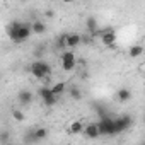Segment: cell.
Returning <instances> with one entry per match:
<instances>
[{"instance_id": "cell-25", "label": "cell", "mask_w": 145, "mask_h": 145, "mask_svg": "<svg viewBox=\"0 0 145 145\" xmlns=\"http://www.w3.org/2000/svg\"><path fill=\"white\" fill-rule=\"evenodd\" d=\"M5 145H12V143H5Z\"/></svg>"}, {"instance_id": "cell-2", "label": "cell", "mask_w": 145, "mask_h": 145, "mask_svg": "<svg viewBox=\"0 0 145 145\" xmlns=\"http://www.w3.org/2000/svg\"><path fill=\"white\" fill-rule=\"evenodd\" d=\"M29 72L33 74V77H36L39 80H44V79L51 77V65L44 60H36V61L31 63Z\"/></svg>"}, {"instance_id": "cell-6", "label": "cell", "mask_w": 145, "mask_h": 145, "mask_svg": "<svg viewBox=\"0 0 145 145\" xmlns=\"http://www.w3.org/2000/svg\"><path fill=\"white\" fill-rule=\"evenodd\" d=\"M38 96L41 97L43 104H44V106H48V108H51V106H55V104L58 103V97H55V96L51 94V91H50V87H48V86H43V87L39 89Z\"/></svg>"}, {"instance_id": "cell-11", "label": "cell", "mask_w": 145, "mask_h": 145, "mask_svg": "<svg viewBox=\"0 0 145 145\" xmlns=\"http://www.w3.org/2000/svg\"><path fill=\"white\" fill-rule=\"evenodd\" d=\"M50 91H51V94H53L55 97H60V96L65 94V91H67V84H65V82H56V84L50 86Z\"/></svg>"}, {"instance_id": "cell-20", "label": "cell", "mask_w": 145, "mask_h": 145, "mask_svg": "<svg viewBox=\"0 0 145 145\" xmlns=\"http://www.w3.org/2000/svg\"><path fill=\"white\" fill-rule=\"evenodd\" d=\"M12 118L16 121H24V113L21 109H12Z\"/></svg>"}, {"instance_id": "cell-1", "label": "cell", "mask_w": 145, "mask_h": 145, "mask_svg": "<svg viewBox=\"0 0 145 145\" xmlns=\"http://www.w3.org/2000/svg\"><path fill=\"white\" fill-rule=\"evenodd\" d=\"M5 33L7 36L14 41V43H24L31 38V24L27 22H21V21H12L5 26Z\"/></svg>"}, {"instance_id": "cell-21", "label": "cell", "mask_w": 145, "mask_h": 145, "mask_svg": "<svg viewBox=\"0 0 145 145\" xmlns=\"http://www.w3.org/2000/svg\"><path fill=\"white\" fill-rule=\"evenodd\" d=\"M91 41H92L91 34H80V44H89Z\"/></svg>"}, {"instance_id": "cell-10", "label": "cell", "mask_w": 145, "mask_h": 145, "mask_svg": "<svg viewBox=\"0 0 145 145\" xmlns=\"http://www.w3.org/2000/svg\"><path fill=\"white\" fill-rule=\"evenodd\" d=\"M65 44H67V48H70V50L77 48V46L80 44V34H77V33L67 34V41H65Z\"/></svg>"}, {"instance_id": "cell-12", "label": "cell", "mask_w": 145, "mask_h": 145, "mask_svg": "<svg viewBox=\"0 0 145 145\" xmlns=\"http://www.w3.org/2000/svg\"><path fill=\"white\" fill-rule=\"evenodd\" d=\"M116 99H118L120 103H128V101L131 99V91L126 89V87L118 89V92H116Z\"/></svg>"}, {"instance_id": "cell-19", "label": "cell", "mask_w": 145, "mask_h": 145, "mask_svg": "<svg viewBox=\"0 0 145 145\" xmlns=\"http://www.w3.org/2000/svg\"><path fill=\"white\" fill-rule=\"evenodd\" d=\"M82 130H84V123L82 121H74L70 125V133H82Z\"/></svg>"}, {"instance_id": "cell-7", "label": "cell", "mask_w": 145, "mask_h": 145, "mask_svg": "<svg viewBox=\"0 0 145 145\" xmlns=\"http://www.w3.org/2000/svg\"><path fill=\"white\" fill-rule=\"evenodd\" d=\"M99 34H101L103 44H106V46H113V44H114V41H116V33H114L113 27H106V29L99 31Z\"/></svg>"}, {"instance_id": "cell-13", "label": "cell", "mask_w": 145, "mask_h": 145, "mask_svg": "<svg viewBox=\"0 0 145 145\" xmlns=\"http://www.w3.org/2000/svg\"><path fill=\"white\" fill-rule=\"evenodd\" d=\"M46 137H48V130L46 128H36V130H33V142L34 143L46 140Z\"/></svg>"}, {"instance_id": "cell-15", "label": "cell", "mask_w": 145, "mask_h": 145, "mask_svg": "<svg viewBox=\"0 0 145 145\" xmlns=\"http://www.w3.org/2000/svg\"><path fill=\"white\" fill-rule=\"evenodd\" d=\"M128 55H130L131 58H138V56H142V55H143V46H142V44H133V46H130Z\"/></svg>"}, {"instance_id": "cell-17", "label": "cell", "mask_w": 145, "mask_h": 145, "mask_svg": "<svg viewBox=\"0 0 145 145\" xmlns=\"http://www.w3.org/2000/svg\"><path fill=\"white\" fill-rule=\"evenodd\" d=\"M65 41H67V34H60V36L56 38V43H55L56 50H60V51H65V48H67Z\"/></svg>"}, {"instance_id": "cell-16", "label": "cell", "mask_w": 145, "mask_h": 145, "mask_svg": "<svg viewBox=\"0 0 145 145\" xmlns=\"http://www.w3.org/2000/svg\"><path fill=\"white\" fill-rule=\"evenodd\" d=\"M86 26H87V31L91 33V36L97 31V21H96V17H87V21H86Z\"/></svg>"}, {"instance_id": "cell-23", "label": "cell", "mask_w": 145, "mask_h": 145, "mask_svg": "<svg viewBox=\"0 0 145 145\" xmlns=\"http://www.w3.org/2000/svg\"><path fill=\"white\" fill-rule=\"evenodd\" d=\"M43 53H44V48H43V46H41V48H38V50H34V56H36L38 60H41Z\"/></svg>"}, {"instance_id": "cell-3", "label": "cell", "mask_w": 145, "mask_h": 145, "mask_svg": "<svg viewBox=\"0 0 145 145\" xmlns=\"http://www.w3.org/2000/svg\"><path fill=\"white\" fill-rule=\"evenodd\" d=\"M97 130H99V135L103 137H114L116 131H114V118L111 116H103L97 123Z\"/></svg>"}, {"instance_id": "cell-22", "label": "cell", "mask_w": 145, "mask_h": 145, "mask_svg": "<svg viewBox=\"0 0 145 145\" xmlns=\"http://www.w3.org/2000/svg\"><path fill=\"white\" fill-rule=\"evenodd\" d=\"M9 137H10V133H9V131H2V133H0V142H2L4 145H5V143H9Z\"/></svg>"}, {"instance_id": "cell-4", "label": "cell", "mask_w": 145, "mask_h": 145, "mask_svg": "<svg viewBox=\"0 0 145 145\" xmlns=\"http://www.w3.org/2000/svg\"><path fill=\"white\" fill-rule=\"evenodd\" d=\"M131 125H133V118L130 114H120L118 118H114V131H116V135L130 130Z\"/></svg>"}, {"instance_id": "cell-24", "label": "cell", "mask_w": 145, "mask_h": 145, "mask_svg": "<svg viewBox=\"0 0 145 145\" xmlns=\"http://www.w3.org/2000/svg\"><path fill=\"white\" fill-rule=\"evenodd\" d=\"M44 16H46V17H55V12H53V10H46Z\"/></svg>"}, {"instance_id": "cell-18", "label": "cell", "mask_w": 145, "mask_h": 145, "mask_svg": "<svg viewBox=\"0 0 145 145\" xmlns=\"http://www.w3.org/2000/svg\"><path fill=\"white\" fill-rule=\"evenodd\" d=\"M68 94H70V97L74 99V101H79V99H82V91L79 89V87H70V91H68Z\"/></svg>"}, {"instance_id": "cell-26", "label": "cell", "mask_w": 145, "mask_h": 145, "mask_svg": "<svg viewBox=\"0 0 145 145\" xmlns=\"http://www.w3.org/2000/svg\"><path fill=\"white\" fill-rule=\"evenodd\" d=\"M60 145H63V143H60Z\"/></svg>"}, {"instance_id": "cell-5", "label": "cell", "mask_w": 145, "mask_h": 145, "mask_svg": "<svg viewBox=\"0 0 145 145\" xmlns=\"http://www.w3.org/2000/svg\"><path fill=\"white\" fill-rule=\"evenodd\" d=\"M61 68L65 72H70V70H74L75 65H77V60H75V53L74 51H61Z\"/></svg>"}, {"instance_id": "cell-9", "label": "cell", "mask_w": 145, "mask_h": 145, "mask_svg": "<svg viewBox=\"0 0 145 145\" xmlns=\"http://www.w3.org/2000/svg\"><path fill=\"white\" fill-rule=\"evenodd\" d=\"M17 99H19V104H21V106H29V104L34 101V94H33L31 91L24 89V91H21V92L17 94Z\"/></svg>"}, {"instance_id": "cell-14", "label": "cell", "mask_w": 145, "mask_h": 145, "mask_svg": "<svg viewBox=\"0 0 145 145\" xmlns=\"http://www.w3.org/2000/svg\"><path fill=\"white\" fill-rule=\"evenodd\" d=\"M31 33L33 34H44L46 33V24L43 21H34L31 24Z\"/></svg>"}, {"instance_id": "cell-8", "label": "cell", "mask_w": 145, "mask_h": 145, "mask_svg": "<svg viewBox=\"0 0 145 145\" xmlns=\"http://www.w3.org/2000/svg\"><path fill=\"white\" fill-rule=\"evenodd\" d=\"M82 133H84V135H86V138H89V140H96V138H99V137H101L96 123H89L87 126H84Z\"/></svg>"}]
</instances>
